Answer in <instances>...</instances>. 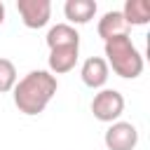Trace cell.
Instances as JSON below:
<instances>
[{"label": "cell", "mask_w": 150, "mask_h": 150, "mask_svg": "<svg viewBox=\"0 0 150 150\" xmlns=\"http://www.w3.org/2000/svg\"><path fill=\"white\" fill-rule=\"evenodd\" d=\"M124 110V96L117 89H101L91 101V112L98 122H117Z\"/></svg>", "instance_id": "cell-3"}, {"label": "cell", "mask_w": 150, "mask_h": 150, "mask_svg": "<svg viewBox=\"0 0 150 150\" xmlns=\"http://www.w3.org/2000/svg\"><path fill=\"white\" fill-rule=\"evenodd\" d=\"M47 47L49 49H56V47H80V33L70 23H56L47 33Z\"/></svg>", "instance_id": "cell-8"}, {"label": "cell", "mask_w": 150, "mask_h": 150, "mask_svg": "<svg viewBox=\"0 0 150 150\" xmlns=\"http://www.w3.org/2000/svg\"><path fill=\"white\" fill-rule=\"evenodd\" d=\"M103 141L108 150H134L138 143V131L131 122H112Z\"/></svg>", "instance_id": "cell-5"}, {"label": "cell", "mask_w": 150, "mask_h": 150, "mask_svg": "<svg viewBox=\"0 0 150 150\" xmlns=\"http://www.w3.org/2000/svg\"><path fill=\"white\" fill-rule=\"evenodd\" d=\"M2 21H5V5L0 2V23H2Z\"/></svg>", "instance_id": "cell-13"}, {"label": "cell", "mask_w": 150, "mask_h": 150, "mask_svg": "<svg viewBox=\"0 0 150 150\" xmlns=\"http://www.w3.org/2000/svg\"><path fill=\"white\" fill-rule=\"evenodd\" d=\"M16 84V68L9 59H0V94L12 91Z\"/></svg>", "instance_id": "cell-12"}, {"label": "cell", "mask_w": 150, "mask_h": 150, "mask_svg": "<svg viewBox=\"0 0 150 150\" xmlns=\"http://www.w3.org/2000/svg\"><path fill=\"white\" fill-rule=\"evenodd\" d=\"M16 9L26 28H42L52 19V2L49 0H19Z\"/></svg>", "instance_id": "cell-4"}, {"label": "cell", "mask_w": 150, "mask_h": 150, "mask_svg": "<svg viewBox=\"0 0 150 150\" xmlns=\"http://www.w3.org/2000/svg\"><path fill=\"white\" fill-rule=\"evenodd\" d=\"M105 56H108L105 59L108 68H112V73L124 77V80H134L143 73V56L129 35L108 40L105 42Z\"/></svg>", "instance_id": "cell-2"}, {"label": "cell", "mask_w": 150, "mask_h": 150, "mask_svg": "<svg viewBox=\"0 0 150 150\" xmlns=\"http://www.w3.org/2000/svg\"><path fill=\"white\" fill-rule=\"evenodd\" d=\"M122 16L129 26H145L150 21V2L148 0H127L122 7Z\"/></svg>", "instance_id": "cell-11"}, {"label": "cell", "mask_w": 150, "mask_h": 150, "mask_svg": "<svg viewBox=\"0 0 150 150\" xmlns=\"http://www.w3.org/2000/svg\"><path fill=\"white\" fill-rule=\"evenodd\" d=\"M63 14L70 23H89L96 14V2L94 0H66Z\"/></svg>", "instance_id": "cell-10"}, {"label": "cell", "mask_w": 150, "mask_h": 150, "mask_svg": "<svg viewBox=\"0 0 150 150\" xmlns=\"http://www.w3.org/2000/svg\"><path fill=\"white\" fill-rule=\"evenodd\" d=\"M59 89L56 75L49 70H30L14 84V105L23 115H40Z\"/></svg>", "instance_id": "cell-1"}, {"label": "cell", "mask_w": 150, "mask_h": 150, "mask_svg": "<svg viewBox=\"0 0 150 150\" xmlns=\"http://www.w3.org/2000/svg\"><path fill=\"white\" fill-rule=\"evenodd\" d=\"M129 23L124 21V16H122V12H105L101 19H98V35L103 38V42H108V40H112V38H122V35H129Z\"/></svg>", "instance_id": "cell-7"}, {"label": "cell", "mask_w": 150, "mask_h": 150, "mask_svg": "<svg viewBox=\"0 0 150 150\" xmlns=\"http://www.w3.org/2000/svg\"><path fill=\"white\" fill-rule=\"evenodd\" d=\"M80 75H82V82H84L89 89H101V87L108 82V77H110V68H108L105 59H101V56H89V59L82 63Z\"/></svg>", "instance_id": "cell-6"}, {"label": "cell", "mask_w": 150, "mask_h": 150, "mask_svg": "<svg viewBox=\"0 0 150 150\" xmlns=\"http://www.w3.org/2000/svg\"><path fill=\"white\" fill-rule=\"evenodd\" d=\"M77 52L80 47H56V49H49V70L61 75V73H68L75 68L77 63Z\"/></svg>", "instance_id": "cell-9"}]
</instances>
